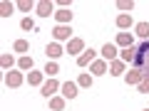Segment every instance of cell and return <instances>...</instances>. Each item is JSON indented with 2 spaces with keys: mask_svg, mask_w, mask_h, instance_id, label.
Returning a JSON list of instances; mask_svg holds the SVG:
<instances>
[{
  "mask_svg": "<svg viewBox=\"0 0 149 111\" xmlns=\"http://www.w3.org/2000/svg\"><path fill=\"white\" fill-rule=\"evenodd\" d=\"M132 67H137L139 72L144 74V77H149V40H147V42H142V45L137 47Z\"/></svg>",
  "mask_w": 149,
  "mask_h": 111,
  "instance_id": "cell-1",
  "label": "cell"
},
{
  "mask_svg": "<svg viewBox=\"0 0 149 111\" xmlns=\"http://www.w3.org/2000/svg\"><path fill=\"white\" fill-rule=\"evenodd\" d=\"M52 40L55 42H70L72 40V27L70 25H57L52 30Z\"/></svg>",
  "mask_w": 149,
  "mask_h": 111,
  "instance_id": "cell-2",
  "label": "cell"
},
{
  "mask_svg": "<svg viewBox=\"0 0 149 111\" xmlns=\"http://www.w3.org/2000/svg\"><path fill=\"white\" fill-rule=\"evenodd\" d=\"M60 86H62V84H60V82H57V79L52 77V79H47V82H45L42 86H40V94H42L45 99H52V96L57 94V89H60Z\"/></svg>",
  "mask_w": 149,
  "mask_h": 111,
  "instance_id": "cell-3",
  "label": "cell"
},
{
  "mask_svg": "<svg viewBox=\"0 0 149 111\" xmlns=\"http://www.w3.org/2000/svg\"><path fill=\"white\" fill-rule=\"evenodd\" d=\"M65 52L67 54H74V57H80L82 52H85V40L82 37H72L67 42V47H65Z\"/></svg>",
  "mask_w": 149,
  "mask_h": 111,
  "instance_id": "cell-4",
  "label": "cell"
},
{
  "mask_svg": "<svg viewBox=\"0 0 149 111\" xmlns=\"http://www.w3.org/2000/svg\"><path fill=\"white\" fill-rule=\"evenodd\" d=\"M35 10H37L40 17H50V15H55V3L52 0H37Z\"/></svg>",
  "mask_w": 149,
  "mask_h": 111,
  "instance_id": "cell-5",
  "label": "cell"
},
{
  "mask_svg": "<svg viewBox=\"0 0 149 111\" xmlns=\"http://www.w3.org/2000/svg\"><path fill=\"white\" fill-rule=\"evenodd\" d=\"M100 54H102V59H104V62H114V59H117V54H119V49H117V45H114V42H107L104 47L100 49Z\"/></svg>",
  "mask_w": 149,
  "mask_h": 111,
  "instance_id": "cell-6",
  "label": "cell"
},
{
  "mask_svg": "<svg viewBox=\"0 0 149 111\" xmlns=\"http://www.w3.org/2000/svg\"><path fill=\"white\" fill-rule=\"evenodd\" d=\"M22 82H25L22 72H5V84L10 86V89H17V86H22Z\"/></svg>",
  "mask_w": 149,
  "mask_h": 111,
  "instance_id": "cell-7",
  "label": "cell"
},
{
  "mask_svg": "<svg viewBox=\"0 0 149 111\" xmlns=\"http://www.w3.org/2000/svg\"><path fill=\"white\" fill-rule=\"evenodd\" d=\"M114 45H117V47H122V49L134 47V35H132V32H117V40H114Z\"/></svg>",
  "mask_w": 149,
  "mask_h": 111,
  "instance_id": "cell-8",
  "label": "cell"
},
{
  "mask_svg": "<svg viewBox=\"0 0 149 111\" xmlns=\"http://www.w3.org/2000/svg\"><path fill=\"white\" fill-rule=\"evenodd\" d=\"M142 79H144V74L139 72L137 67H129V72L124 74V82H127L129 86H139V82H142Z\"/></svg>",
  "mask_w": 149,
  "mask_h": 111,
  "instance_id": "cell-9",
  "label": "cell"
},
{
  "mask_svg": "<svg viewBox=\"0 0 149 111\" xmlns=\"http://www.w3.org/2000/svg\"><path fill=\"white\" fill-rule=\"evenodd\" d=\"M45 54H47L52 62H57V59L65 54V49H62V45H60V42H50L47 47H45Z\"/></svg>",
  "mask_w": 149,
  "mask_h": 111,
  "instance_id": "cell-10",
  "label": "cell"
},
{
  "mask_svg": "<svg viewBox=\"0 0 149 111\" xmlns=\"http://www.w3.org/2000/svg\"><path fill=\"white\" fill-rule=\"evenodd\" d=\"M95 59H97V52L90 47V49H85V52H82L80 57H77V67H90V64L95 62Z\"/></svg>",
  "mask_w": 149,
  "mask_h": 111,
  "instance_id": "cell-11",
  "label": "cell"
},
{
  "mask_svg": "<svg viewBox=\"0 0 149 111\" xmlns=\"http://www.w3.org/2000/svg\"><path fill=\"white\" fill-rule=\"evenodd\" d=\"M107 69H109V62H104V59H95V62L90 64L92 77H102V74H107Z\"/></svg>",
  "mask_w": 149,
  "mask_h": 111,
  "instance_id": "cell-12",
  "label": "cell"
},
{
  "mask_svg": "<svg viewBox=\"0 0 149 111\" xmlns=\"http://www.w3.org/2000/svg\"><path fill=\"white\" fill-rule=\"evenodd\" d=\"M114 25H117L119 30H129V27L134 25V20H132V12H119V15H117V20H114Z\"/></svg>",
  "mask_w": 149,
  "mask_h": 111,
  "instance_id": "cell-13",
  "label": "cell"
},
{
  "mask_svg": "<svg viewBox=\"0 0 149 111\" xmlns=\"http://www.w3.org/2000/svg\"><path fill=\"white\" fill-rule=\"evenodd\" d=\"M60 89H62V96H65V99H74V96L80 94V91H77V89H80V86H77V82H65Z\"/></svg>",
  "mask_w": 149,
  "mask_h": 111,
  "instance_id": "cell-14",
  "label": "cell"
},
{
  "mask_svg": "<svg viewBox=\"0 0 149 111\" xmlns=\"http://www.w3.org/2000/svg\"><path fill=\"white\" fill-rule=\"evenodd\" d=\"M109 74H112V77H124V74H127V64H124L122 59L109 62Z\"/></svg>",
  "mask_w": 149,
  "mask_h": 111,
  "instance_id": "cell-15",
  "label": "cell"
},
{
  "mask_svg": "<svg viewBox=\"0 0 149 111\" xmlns=\"http://www.w3.org/2000/svg\"><path fill=\"white\" fill-rule=\"evenodd\" d=\"M27 84L30 86H42L45 84V72H30L27 74Z\"/></svg>",
  "mask_w": 149,
  "mask_h": 111,
  "instance_id": "cell-16",
  "label": "cell"
},
{
  "mask_svg": "<svg viewBox=\"0 0 149 111\" xmlns=\"http://www.w3.org/2000/svg\"><path fill=\"white\" fill-rule=\"evenodd\" d=\"M134 32H137V37H142L144 42H147V40H149V22L147 20L137 22V25H134Z\"/></svg>",
  "mask_w": 149,
  "mask_h": 111,
  "instance_id": "cell-17",
  "label": "cell"
},
{
  "mask_svg": "<svg viewBox=\"0 0 149 111\" xmlns=\"http://www.w3.org/2000/svg\"><path fill=\"white\" fill-rule=\"evenodd\" d=\"M55 20H57V25H70L72 22V12L70 10H57L55 12Z\"/></svg>",
  "mask_w": 149,
  "mask_h": 111,
  "instance_id": "cell-18",
  "label": "cell"
},
{
  "mask_svg": "<svg viewBox=\"0 0 149 111\" xmlns=\"http://www.w3.org/2000/svg\"><path fill=\"white\" fill-rule=\"evenodd\" d=\"M13 64H15V57H13L10 52H5L3 57H0V67L5 69V72H13Z\"/></svg>",
  "mask_w": 149,
  "mask_h": 111,
  "instance_id": "cell-19",
  "label": "cell"
},
{
  "mask_svg": "<svg viewBox=\"0 0 149 111\" xmlns=\"http://www.w3.org/2000/svg\"><path fill=\"white\" fill-rule=\"evenodd\" d=\"M32 64H35V62H32L30 54H22V57L17 59V69H22V72H27V69L32 72Z\"/></svg>",
  "mask_w": 149,
  "mask_h": 111,
  "instance_id": "cell-20",
  "label": "cell"
},
{
  "mask_svg": "<svg viewBox=\"0 0 149 111\" xmlns=\"http://www.w3.org/2000/svg\"><path fill=\"white\" fill-rule=\"evenodd\" d=\"M134 52H137V47H127V49H122V52H119V59H122L124 64H132V62H134Z\"/></svg>",
  "mask_w": 149,
  "mask_h": 111,
  "instance_id": "cell-21",
  "label": "cell"
},
{
  "mask_svg": "<svg viewBox=\"0 0 149 111\" xmlns=\"http://www.w3.org/2000/svg\"><path fill=\"white\" fill-rule=\"evenodd\" d=\"M77 86H80V89H90V86H92V74L82 72L80 77H77Z\"/></svg>",
  "mask_w": 149,
  "mask_h": 111,
  "instance_id": "cell-22",
  "label": "cell"
},
{
  "mask_svg": "<svg viewBox=\"0 0 149 111\" xmlns=\"http://www.w3.org/2000/svg\"><path fill=\"white\" fill-rule=\"evenodd\" d=\"M42 72H45V77H50V79H52V77H57V74H60V64H57V62H47Z\"/></svg>",
  "mask_w": 149,
  "mask_h": 111,
  "instance_id": "cell-23",
  "label": "cell"
},
{
  "mask_svg": "<svg viewBox=\"0 0 149 111\" xmlns=\"http://www.w3.org/2000/svg\"><path fill=\"white\" fill-rule=\"evenodd\" d=\"M65 104H67L65 96H52V99H50V109H52V111H62Z\"/></svg>",
  "mask_w": 149,
  "mask_h": 111,
  "instance_id": "cell-24",
  "label": "cell"
},
{
  "mask_svg": "<svg viewBox=\"0 0 149 111\" xmlns=\"http://www.w3.org/2000/svg\"><path fill=\"white\" fill-rule=\"evenodd\" d=\"M13 10H15V5H13L10 0H3V3H0V15H3V17H10Z\"/></svg>",
  "mask_w": 149,
  "mask_h": 111,
  "instance_id": "cell-25",
  "label": "cell"
},
{
  "mask_svg": "<svg viewBox=\"0 0 149 111\" xmlns=\"http://www.w3.org/2000/svg\"><path fill=\"white\" fill-rule=\"evenodd\" d=\"M35 5H37V3H32V0H17V3H15V8H17V10H22V12H30Z\"/></svg>",
  "mask_w": 149,
  "mask_h": 111,
  "instance_id": "cell-26",
  "label": "cell"
},
{
  "mask_svg": "<svg viewBox=\"0 0 149 111\" xmlns=\"http://www.w3.org/2000/svg\"><path fill=\"white\" fill-rule=\"evenodd\" d=\"M13 49H15V52H22V54H25L27 49H30V42H27V40H15Z\"/></svg>",
  "mask_w": 149,
  "mask_h": 111,
  "instance_id": "cell-27",
  "label": "cell"
},
{
  "mask_svg": "<svg viewBox=\"0 0 149 111\" xmlns=\"http://www.w3.org/2000/svg\"><path fill=\"white\" fill-rule=\"evenodd\" d=\"M20 27H22L25 32L35 30V20H32V17H22V20H20Z\"/></svg>",
  "mask_w": 149,
  "mask_h": 111,
  "instance_id": "cell-28",
  "label": "cell"
},
{
  "mask_svg": "<svg viewBox=\"0 0 149 111\" xmlns=\"http://www.w3.org/2000/svg\"><path fill=\"white\" fill-rule=\"evenodd\" d=\"M117 10H134L132 0H117Z\"/></svg>",
  "mask_w": 149,
  "mask_h": 111,
  "instance_id": "cell-29",
  "label": "cell"
},
{
  "mask_svg": "<svg viewBox=\"0 0 149 111\" xmlns=\"http://www.w3.org/2000/svg\"><path fill=\"white\" fill-rule=\"evenodd\" d=\"M139 91H142V94H149V77H144L142 82H139V86H137Z\"/></svg>",
  "mask_w": 149,
  "mask_h": 111,
  "instance_id": "cell-30",
  "label": "cell"
},
{
  "mask_svg": "<svg viewBox=\"0 0 149 111\" xmlns=\"http://www.w3.org/2000/svg\"><path fill=\"white\" fill-rule=\"evenodd\" d=\"M144 111H149V109H144Z\"/></svg>",
  "mask_w": 149,
  "mask_h": 111,
  "instance_id": "cell-31",
  "label": "cell"
}]
</instances>
